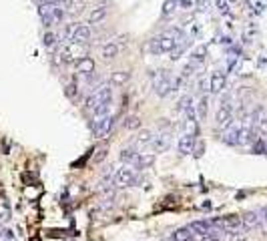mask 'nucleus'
Instances as JSON below:
<instances>
[{
    "instance_id": "1",
    "label": "nucleus",
    "mask_w": 267,
    "mask_h": 241,
    "mask_svg": "<svg viewBox=\"0 0 267 241\" xmlns=\"http://www.w3.org/2000/svg\"><path fill=\"white\" fill-rule=\"evenodd\" d=\"M115 99V86L109 82H100L96 84L89 96H87V109L90 111L92 117H100V115H109L111 113V105Z\"/></svg>"
},
{
    "instance_id": "2",
    "label": "nucleus",
    "mask_w": 267,
    "mask_h": 241,
    "mask_svg": "<svg viewBox=\"0 0 267 241\" xmlns=\"http://www.w3.org/2000/svg\"><path fill=\"white\" fill-rule=\"evenodd\" d=\"M183 38H185V32H183L181 28H177V26H171V28H165L163 32L155 34V36L149 40L147 48H149V53L155 55V57L167 55V53H173V48H175Z\"/></svg>"
},
{
    "instance_id": "10",
    "label": "nucleus",
    "mask_w": 267,
    "mask_h": 241,
    "mask_svg": "<svg viewBox=\"0 0 267 241\" xmlns=\"http://www.w3.org/2000/svg\"><path fill=\"white\" fill-rule=\"evenodd\" d=\"M106 16H109V0H98L89 12V24L98 26L106 20Z\"/></svg>"
},
{
    "instance_id": "19",
    "label": "nucleus",
    "mask_w": 267,
    "mask_h": 241,
    "mask_svg": "<svg viewBox=\"0 0 267 241\" xmlns=\"http://www.w3.org/2000/svg\"><path fill=\"white\" fill-rule=\"evenodd\" d=\"M191 239H193V231L189 229V225L177 229V231L173 233V237H171V241H191Z\"/></svg>"
},
{
    "instance_id": "21",
    "label": "nucleus",
    "mask_w": 267,
    "mask_h": 241,
    "mask_svg": "<svg viewBox=\"0 0 267 241\" xmlns=\"http://www.w3.org/2000/svg\"><path fill=\"white\" fill-rule=\"evenodd\" d=\"M197 113H199V119H205L207 113H209V96H201V101H199V107H197Z\"/></svg>"
},
{
    "instance_id": "13",
    "label": "nucleus",
    "mask_w": 267,
    "mask_h": 241,
    "mask_svg": "<svg viewBox=\"0 0 267 241\" xmlns=\"http://www.w3.org/2000/svg\"><path fill=\"white\" fill-rule=\"evenodd\" d=\"M195 139H197V135H189V133H185L181 139H179V153L181 155H191L193 151H195Z\"/></svg>"
},
{
    "instance_id": "5",
    "label": "nucleus",
    "mask_w": 267,
    "mask_h": 241,
    "mask_svg": "<svg viewBox=\"0 0 267 241\" xmlns=\"http://www.w3.org/2000/svg\"><path fill=\"white\" fill-rule=\"evenodd\" d=\"M235 121V105H233V99L229 94H225L221 99V105L217 109V115H215V125L217 129H227L231 123Z\"/></svg>"
},
{
    "instance_id": "11",
    "label": "nucleus",
    "mask_w": 267,
    "mask_h": 241,
    "mask_svg": "<svg viewBox=\"0 0 267 241\" xmlns=\"http://www.w3.org/2000/svg\"><path fill=\"white\" fill-rule=\"evenodd\" d=\"M171 147V133H159L155 135L153 143H151V149L155 153H165Z\"/></svg>"
},
{
    "instance_id": "16",
    "label": "nucleus",
    "mask_w": 267,
    "mask_h": 241,
    "mask_svg": "<svg viewBox=\"0 0 267 241\" xmlns=\"http://www.w3.org/2000/svg\"><path fill=\"white\" fill-rule=\"evenodd\" d=\"M141 151L139 149H135V147H125V149H121V153H119V159L127 165V167H131L133 163H135V159H137V155H139Z\"/></svg>"
},
{
    "instance_id": "22",
    "label": "nucleus",
    "mask_w": 267,
    "mask_h": 241,
    "mask_svg": "<svg viewBox=\"0 0 267 241\" xmlns=\"http://www.w3.org/2000/svg\"><path fill=\"white\" fill-rule=\"evenodd\" d=\"M57 42H59V34H57V32L48 30V32L44 34V46H46V48H52V46H55Z\"/></svg>"
},
{
    "instance_id": "15",
    "label": "nucleus",
    "mask_w": 267,
    "mask_h": 241,
    "mask_svg": "<svg viewBox=\"0 0 267 241\" xmlns=\"http://www.w3.org/2000/svg\"><path fill=\"white\" fill-rule=\"evenodd\" d=\"M153 139H155V135L149 131V129H143L137 137H135V141H133V147L135 149H143V147H151V143H153Z\"/></svg>"
},
{
    "instance_id": "14",
    "label": "nucleus",
    "mask_w": 267,
    "mask_h": 241,
    "mask_svg": "<svg viewBox=\"0 0 267 241\" xmlns=\"http://www.w3.org/2000/svg\"><path fill=\"white\" fill-rule=\"evenodd\" d=\"M155 163V153H139L137 155V159H135V163L131 165V169H135V171H143V169H149L151 165Z\"/></svg>"
},
{
    "instance_id": "12",
    "label": "nucleus",
    "mask_w": 267,
    "mask_h": 241,
    "mask_svg": "<svg viewBox=\"0 0 267 241\" xmlns=\"http://www.w3.org/2000/svg\"><path fill=\"white\" fill-rule=\"evenodd\" d=\"M225 82H227V79H225V73H221V71H215L211 75V79H209V88H211V92L213 94H219V92H223V88H225Z\"/></svg>"
},
{
    "instance_id": "26",
    "label": "nucleus",
    "mask_w": 267,
    "mask_h": 241,
    "mask_svg": "<svg viewBox=\"0 0 267 241\" xmlns=\"http://www.w3.org/2000/svg\"><path fill=\"white\" fill-rule=\"evenodd\" d=\"M104 157H106V151H104V149H102V151H98V155H96V157H94V163H98V161H102V159H104Z\"/></svg>"
},
{
    "instance_id": "9",
    "label": "nucleus",
    "mask_w": 267,
    "mask_h": 241,
    "mask_svg": "<svg viewBox=\"0 0 267 241\" xmlns=\"http://www.w3.org/2000/svg\"><path fill=\"white\" fill-rule=\"evenodd\" d=\"M113 183H115V187H135V185L139 183L137 171L131 169V167L117 169V171L113 173Z\"/></svg>"
},
{
    "instance_id": "18",
    "label": "nucleus",
    "mask_w": 267,
    "mask_h": 241,
    "mask_svg": "<svg viewBox=\"0 0 267 241\" xmlns=\"http://www.w3.org/2000/svg\"><path fill=\"white\" fill-rule=\"evenodd\" d=\"M241 219H243V227H245V231H249V229H253V227H259V225H261L259 211H257V213H247V215H243Z\"/></svg>"
},
{
    "instance_id": "4",
    "label": "nucleus",
    "mask_w": 267,
    "mask_h": 241,
    "mask_svg": "<svg viewBox=\"0 0 267 241\" xmlns=\"http://www.w3.org/2000/svg\"><path fill=\"white\" fill-rule=\"evenodd\" d=\"M63 36L67 38V42H77V44H89L90 36H92V30L89 24H83V22H71L65 26V32Z\"/></svg>"
},
{
    "instance_id": "24",
    "label": "nucleus",
    "mask_w": 267,
    "mask_h": 241,
    "mask_svg": "<svg viewBox=\"0 0 267 241\" xmlns=\"http://www.w3.org/2000/svg\"><path fill=\"white\" fill-rule=\"evenodd\" d=\"M179 8V0H167V2L163 4V14L167 16V14H171V12H175Z\"/></svg>"
},
{
    "instance_id": "6",
    "label": "nucleus",
    "mask_w": 267,
    "mask_h": 241,
    "mask_svg": "<svg viewBox=\"0 0 267 241\" xmlns=\"http://www.w3.org/2000/svg\"><path fill=\"white\" fill-rule=\"evenodd\" d=\"M173 86H175V80H173L169 71H157L153 75V92L157 96H161V99H163V96L171 94Z\"/></svg>"
},
{
    "instance_id": "25",
    "label": "nucleus",
    "mask_w": 267,
    "mask_h": 241,
    "mask_svg": "<svg viewBox=\"0 0 267 241\" xmlns=\"http://www.w3.org/2000/svg\"><path fill=\"white\" fill-rule=\"evenodd\" d=\"M8 219H10V211H8V207H0V225H4Z\"/></svg>"
},
{
    "instance_id": "23",
    "label": "nucleus",
    "mask_w": 267,
    "mask_h": 241,
    "mask_svg": "<svg viewBox=\"0 0 267 241\" xmlns=\"http://www.w3.org/2000/svg\"><path fill=\"white\" fill-rule=\"evenodd\" d=\"M125 129H139L141 127V119L137 117V115H131V117H127L125 119Z\"/></svg>"
},
{
    "instance_id": "20",
    "label": "nucleus",
    "mask_w": 267,
    "mask_h": 241,
    "mask_svg": "<svg viewBox=\"0 0 267 241\" xmlns=\"http://www.w3.org/2000/svg\"><path fill=\"white\" fill-rule=\"evenodd\" d=\"M187 48H189V38L185 36V38H183V40H181V42H179V44L173 48V53H171V59H173V61H179V59L183 57V53L187 51Z\"/></svg>"
},
{
    "instance_id": "7",
    "label": "nucleus",
    "mask_w": 267,
    "mask_h": 241,
    "mask_svg": "<svg viewBox=\"0 0 267 241\" xmlns=\"http://www.w3.org/2000/svg\"><path fill=\"white\" fill-rule=\"evenodd\" d=\"M125 44H127L125 36L109 38L106 42H102V44H100V51H98V53H100V57H102V61H115V59H119V55L123 53Z\"/></svg>"
},
{
    "instance_id": "8",
    "label": "nucleus",
    "mask_w": 267,
    "mask_h": 241,
    "mask_svg": "<svg viewBox=\"0 0 267 241\" xmlns=\"http://www.w3.org/2000/svg\"><path fill=\"white\" fill-rule=\"evenodd\" d=\"M115 127V117L109 113V115H100V117H92V135L96 139H102L106 137Z\"/></svg>"
},
{
    "instance_id": "3",
    "label": "nucleus",
    "mask_w": 267,
    "mask_h": 241,
    "mask_svg": "<svg viewBox=\"0 0 267 241\" xmlns=\"http://www.w3.org/2000/svg\"><path fill=\"white\" fill-rule=\"evenodd\" d=\"M38 14H40L46 28H55L57 24H61L67 18L69 10H67V4L63 0H55V2H42L38 6Z\"/></svg>"
},
{
    "instance_id": "17",
    "label": "nucleus",
    "mask_w": 267,
    "mask_h": 241,
    "mask_svg": "<svg viewBox=\"0 0 267 241\" xmlns=\"http://www.w3.org/2000/svg\"><path fill=\"white\" fill-rule=\"evenodd\" d=\"M131 80V71H115L111 75V84L113 86H125Z\"/></svg>"
}]
</instances>
